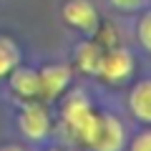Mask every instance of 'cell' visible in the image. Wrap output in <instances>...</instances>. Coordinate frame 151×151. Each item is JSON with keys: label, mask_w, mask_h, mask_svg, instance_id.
<instances>
[{"label": "cell", "mask_w": 151, "mask_h": 151, "mask_svg": "<svg viewBox=\"0 0 151 151\" xmlns=\"http://www.w3.org/2000/svg\"><path fill=\"white\" fill-rule=\"evenodd\" d=\"M86 144H91L96 151H119L121 141H124V131H121L119 121L111 116H96L93 126L86 134Z\"/></svg>", "instance_id": "1"}, {"label": "cell", "mask_w": 151, "mask_h": 151, "mask_svg": "<svg viewBox=\"0 0 151 151\" xmlns=\"http://www.w3.org/2000/svg\"><path fill=\"white\" fill-rule=\"evenodd\" d=\"M63 18L70 23L73 28L81 30H93L96 28V8L88 0H68L63 5Z\"/></svg>", "instance_id": "2"}, {"label": "cell", "mask_w": 151, "mask_h": 151, "mask_svg": "<svg viewBox=\"0 0 151 151\" xmlns=\"http://www.w3.org/2000/svg\"><path fill=\"white\" fill-rule=\"evenodd\" d=\"M93 119H96V116L91 113L88 103L81 101V98H73V101L65 106V121H68L70 131H73L78 139H86L88 129L93 126Z\"/></svg>", "instance_id": "3"}, {"label": "cell", "mask_w": 151, "mask_h": 151, "mask_svg": "<svg viewBox=\"0 0 151 151\" xmlns=\"http://www.w3.org/2000/svg\"><path fill=\"white\" fill-rule=\"evenodd\" d=\"M98 73L106 76L108 81H121L131 73V55L126 50H113V53L103 55L98 63Z\"/></svg>", "instance_id": "4"}, {"label": "cell", "mask_w": 151, "mask_h": 151, "mask_svg": "<svg viewBox=\"0 0 151 151\" xmlns=\"http://www.w3.org/2000/svg\"><path fill=\"white\" fill-rule=\"evenodd\" d=\"M20 129L25 131L30 139H40L48 134V116L40 106H28L20 116Z\"/></svg>", "instance_id": "5"}, {"label": "cell", "mask_w": 151, "mask_h": 151, "mask_svg": "<svg viewBox=\"0 0 151 151\" xmlns=\"http://www.w3.org/2000/svg\"><path fill=\"white\" fill-rule=\"evenodd\" d=\"M38 81H40V88H43L48 96H55L58 91H63L65 83L70 81V70L65 65H48L38 73Z\"/></svg>", "instance_id": "6"}, {"label": "cell", "mask_w": 151, "mask_h": 151, "mask_svg": "<svg viewBox=\"0 0 151 151\" xmlns=\"http://www.w3.org/2000/svg\"><path fill=\"white\" fill-rule=\"evenodd\" d=\"M131 111L144 121H151V81L139 83L131 93Z\"/></svg>", "instance_id": "7"}, {"label": "cell", "mask_w": 151, "mask_h": 151, "mask_svg": "<svg viewBox=\"0 0 151 151\" xmlns=\"http://www.w3.org/2000/svg\"><path fill=\"white\" fill-rule=\"evenodd\" d=\"M13 88H15L18 93H23V96H35L38 91H40V81H38V73L35 70H18L15 76H13Z\"/></svg>", "instance_id": "8"}, {"label": "cell", "mask_w": 151, "mask_h": 151, "mask_svg": "<svg viewBox=\"0 0 151 151\" xmlns=\"http://www.w3.org/2000/svg\"><path fill=\"white\" fill-rule=\"evenodd\" d=\"M103 53L96 48V45L86 43L78 48V63H81V68H86L88 73H98V63H101Z\"/></svg>", "instance_id": "9"}, {"label": "cell", "mask_w": 151, "mask_h": 151, "mask_svg": "<svg viewBox=\"0 0 151 151\" xmlns=\"http://www.w3.org/2000/svg\"><path fill=\"white\" fill-rule=\"evenodd\" d=\"M13 65H15V48L8 40H0V76L8 73Z\"/></svg>", "instance_id": "10"}, {"label": "cell", "mask_w": 151, "mask_h": 151, "mask_svg": "<svg viewBox=\"0 0 151 151\" xmlns=\"http://www.w3.org/2000/svg\"><path fill=\"white\" fill-rule=\"evenodd\" d=\"M139 40L144 43V48L151 50V10L146 13V15L141 18V23H139Z\"/></svg>", "instance_id": "11"}, {"label": "cell", "mask_w": 151, "mask_h": 151, "mask_svg": "<svg viewBox=\"0 0 151 151\" xmlns=\"http://www.w3.org/2000/svg\"><path fill=\"white\" fill-rule=\"evenodd\" d=\"M131 151H151V131H146V134H141L139 139L134 141V146H131Z\"/></svg>", "instance_id": "12"}, {"label": "cell", "mask_w": 151, "mask_h": 151, "mask_svg": "<svg viewBox=\"0 0 151 151\" xmlns=\"http://www.w3.org/2000/svg\"><path fill=\"white\" fill-rule=\"evenodd\" d=\"M111 3H113L116 8H124V10H131V8H136V5H139L141 0H111Z\"/></svg>", "instance_id": "13"}, {"label": "cell", "mask_w": 151, "mask_h": 151, "mask_svg": "<svg viewBox=\"0 0 151 151\" xmlns=\"http://www.w3.org/2000/svg\"><path fill=\"white\" fill-rule=\"evenodd\" d=\"M0 151H23V149H18V146H5V149H0Z\"/></svg>", "instance_id": "14"}, {"label": "cell", "mask_w": 151, "mask_h": 151, "mask_svg": "<svg viewBox=\"0 0 151 151\" xmlns=\"http://www.w3.org/2000/svg\"><path fill=\"white\" fill-rule=\"evenodd\" d=\"M53 151H58V149H53Z\"/></svg>", "instance_id": "15"}]
</instances>
